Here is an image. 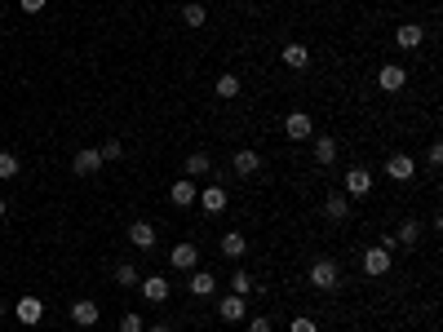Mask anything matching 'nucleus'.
Masks as SVG:
<instances>
[{
	"instance_id": "dca6fc26",
	"label": "nucleus",
	"mask_w": 443,
	"mask_h": 332,
	"mask_svg": "<svg viewBox=\"0 0 443 332\" xmlns=\"http://www.w3.org/2000/svg\"><path fill=\"white\" fill-rule=\"evenodd\" d=\"M195 204H204L209 217H218V213H226V191L222 186H204V195H195Z\"/></svg>"
},
{
	"instance_id": "6e6552de",
	"label": "nucleus",
	"mask_w": 443,
	"mask_h": 332,
	"mask_svg": "<svg viewBox=\"0 0 443 332\" xmlns=\"http://www.w3.org/2000/svg\"><path fill=\"white\" fill-rule=\"evenodd\" d=\"M412 173H417L412 156H390L386 160V177H390V182H412Z\"/></svg>"
},
{
	"instance_id": "c756f323",
	"label": "nucleus",
	"mask_w": 443,
	"mask_h": 332,
	"mask_svg": "<svg viewBox=\"0 0 443 332\" xmlns=\"http://www.w3.org/2000/svg\"><path fill=\"white\" fill-rule=\"evenodd\" d=\"M120 332H147V324H142V315H138V310H129L124 319H120Z\"/></svg>"
},
{
	"instance_id": "393cba45",
	"label": "nucleus",
	"mask_w": 443,
	"mask_h": 332,
	"mask_svg": "<svg viewBox=\"0 0 443 332\" xmlns=\"http://www.w3.org/2000/svg\"><path fill=\"white\" fill-rule=\"evenodd\" d=\"M253 288H257V283H253V275H248V270H235V275H231V292H235V297H248Z\"/></svg>"
},
{
	"instance_id": "bb28decb",
	"label": "nucleus",
	"mask_w": 443,
	"mask_h": 332,
	"mask_svg": "<svg viewBox=\"0 0 443 332\" xmlns=\"http://www.w3.org/2000/svg\"><path fill=\"white\" fill-rule=\"evenodd\" d=\"M218 98H239V76H218Z\"/></svg>"
},
{
	"instance_id": "f3484780",
	"label": "nucleus",
	"mask_w": 443,
	"mask_h": 332,
	"mask_svg": "<svg viewBox=\"0 0 443 332\" xmlns=\"http://www.w3.org/2000/svg\"><path fill=\"white\" fill-rule=\"evenodd\" d=\"M218 248H222V257H231V262H239V257L248 253V240H244V235H239V231H226Z\"/></svg>"
},
{
	"instance_id": "aec40b11",
	"label": "nucleus",
	"mask_w": 443,
	"mask_h": 332,
	"mask_svg": "<svg viewBox=\"0 0 443 332\" xmlns=\"http://www.w3.org/2000/svg\"><path fill=\"white\" fill-rule=\"evenodd\" d=\"M182 173L195 182V177H209L213 173V160L204 156V151H195V156H186V164H182Z\"/></svg>"
},
{
	"instance_id": "4c0bfd02",
	"label": "nucleus",
	"mask_w": 443,
	"mask_h": 332,
	"mask_svg": "<svg viewBox=\"0 0 443 332\" xmlns=\"http://www.w3.org/2000/svg\"><path fill=\"white\" fill-rule=\"evenodd\" d=\"M0 222H5V199H0Z\"/></svg>"
},
{
	"instance_id": "4468645a",
	"label": "nucleus",
	"mask_w": 443,
	"mask_h": 332,
	"mask_svg": "<svg viewBox=\"0 0 443 332\" xmlns=\"http://www.w3.org/2000/svg\"><path fill=\"white\" fill-rule=\"evenodd\" d=\"M280 63L289 67V71H306V67H310V49H306V44H284Z\"/></svg>"
},
{
	"instance_id": "a211bd4d",
	"label": "nucleus",
	"mask_w": 443,
	"mask_h": 332,
	"mask_svg": "<svg viewBox=\"0 0 443 332\" xmlns=\"http://www.w3.org/2000/svg\"><path fill=\"white\" fill-rule=\"evenodd\" d=\"M186 288H191V297H213V292H218V279H213L209 270H195V275L186 279Z\"/></svg>"
},
{
	"instance_id": "412c9836",
	"label": "nucleus",
	"mask_w": 443,
	"mask_h": 332,
	"mask_svg": "<svg viewBox=\"0 0 443 332\" xmlns=\"http://www.w3.org/2000/svg\"><path fill=\"white\" fill-rule=\"evenodd\" d=\"M421 40H426V27H417V22H408V27L394 31V44H399V49H417Z\"/></svg>"
},
{
	"instance_id": "ddd939ff",
	"label": "nucleus",
	"mask_w": 443,
	"mask_h": 332,
	"mask_svg": "<svg viewBox=\"0 0 443 332\" xmlns=\"http://www.w3.org/2000/svg\"><path fill=\"white\" fill-rule=\"evenodd\" d=\"M231 169L239 173V177H253L257 169H261V156L253 147H244V151H235V160H231Z\"/></svg>"
},
{
	"instance_id": "5701e85b",
	"label": "nucleus",
	"mask_w": 443,
	"mask_h": 332,
	"mask_svg": "<svg viewBox=\"0 0 443 332\" xmlns=\"http://www.w3.org/2000/svg\"><path fill=\"white\" fill-rule=\"evenodd\" d=\"M129 240H134V248H155V226L151 222H134V226H129Z\"/></svg>"
},
{
	"instance_id": "39448f33",
	"label": "nucleus",
	"mask_w": 443,
	"mask_h": 332,
	"mask_svg": "<svg viewBox=\"0 0 443 332\" xmlns=\"http://www.w3.org/2000/svg\"><path fill=\"white\" fill-rule=\"evenodd\" d=\"M284 138H293V142L315 138V124H310V115H306V111H293L289 120H284Z\"/></svg>"
},
{
	"instance_id": "b1692460",
	"label": "nucleus",
	"mask_w": 443,
	"mask_h": 332,
	"mask_svg": "<svg viewBox=\"0 0 443 332\" xmlns=\"http://www.w3.org/2000/svg\"><path fill=\"white\" fill-rule=\"evenodd\" d=\"M204 18H209V9L200 5V0H191V5L182 9V22H186V27H204Z\"/></svg>"
},
{
	"instance_id": "20e7f679",
	"label": "nucleus",
	"mask_w": 443,
	"mask_h": 332,
	"mask_svg": "<svg viewBox=\"0 0 443 332\" xmlns=\"http://www.w3.org/2000/svg\"><path fill=\"white\" fill-rule=\"evenodd\" d=\"M377 85L386 89V93H399L403 85H408V71H403L399 63H381V71H377Z\"/></svg>"
},
{
	"instance_id": "cd10ccee",
	"label": "nucleus",
	"mask_w": 443,
	"mask_h": 332,
	"mask_svg": "<svg viewBox=\"0 0 443 332\" xmlns=\"http://www.w3.org/2000/svg\"><path fill=\"white\" fill-rule=\"evenodd\" d=\"M115 283H120V288H134V283H142V275L134 266H115Z\"/></svg>"
},
{
	"instance_id": "c85d7f7f",
	"label": "nucleus",
	"mask_w": 443,
	"mask_h": 332,
	"mask_svg": "<svg viewBox=\"0 0 443 332\" xmlns=\"http://www.w3.org/2000/svg\"><path fill=\"white\" fill-rule=\"evenodd\" d=\"M9 177H18V160L9 151H0V182H9Z\"/></svg>"
},
{
	"instance_id": "7c9ffc66",
	"label": "nucleus",
	"mask_w": 443,
	"mask_h": 332,
	"mask_svg": "<svg viewBox=\"0 0 443 332\" xmlns=\"http://www.w3.org/2000/svg\"><path fill=\"white\" fill-rule=\"evenodd\" d=\"M289 332H319V324H315L310 315H297L293 324H289Z\"/></svg>"
},
{
	"instance_id": "2f4dec72",
	"label": "nucleus",
	"mask_w": 443,
	"mask_h": 332,
	"mask_svg": "<svg viewBox=\"0 0 443 332\" xmlns=\"http://www.w3.org/2000/svg\"><path fill=\"white\" fill-rule=\"evenodd\" d=\"M120 156H124V142H120V138H111V142L102 147V164H106V160H120Z\"/></svg>"
},
{
	"instance_id": "2eb2a0df",
	"label": "nucleus",
	"mask_w": 443,
	"mask_h": 332,
	"mask_svg": "<svg viewBox=\"0 0 443 332\" xmlns=\"http://www.w3.org/2000/svg\"><path fill=\"white\" fill-rule=\"evenodd\" d=\"M142 297L147 301H169V275H147L142 279Z\"/></svg>"
},
{
	"instance_id": "c9c22d12",
	"label": "nucleus",
	"mask_w": 443,
	"mask_h": 332,
	"mask_svg": "<svg viewBox=\"0 0 443 332\" xmlns=\"http://www.w3.org/2000/svg\"><path fill=\"white\" fill-rule=\"evenodd\" d=\"M147 332H173V328H169V324H151Z\"/></svg>"
},
{
	"instance_id": "7ed1b4c3",
	"label": "nucleus",
	"mask_w": 443,
	"mask_h": 332,
	"mask_svg": "<svg viewBox=\"0 0 443 332\" xmlns=\"http://www.w3.org/2000/svg\"><path fill=\"white\" fill-rule=\"evenodd\" d=\"M14 319H18L22 328H35V324L45 319V301H40V297H31V292H27V297H22V301L14 306Z\"/></svg>"
},
{
	"instance_id": "9b49d317",
	"label": "nucleus",
	"mask_w": 443,
	"mask_h": 332,
	"mask_svg": "<svg viewBox=\"0 0 443 332\" xmlns=\"http://www.w3.org/2000/svg\"><path fill=\"white\" fill-rule=\"evenodd\" d=\"M98 315H102L98 301H89V297H80L76 306H71V319H76L80 328H98Z\"/></svg>"
},
{
	"instance_id": "f8f14e48",
	"label": "nucleus",
	"mask_w": 443,
	"mask_h": 332,
	"mask_svg": "<svg viewBox=\"0 0 443 332\" xmlns=\"http://www.w3.org/2000/svg\"><path fill=\"white\" fill-rule=\"evenodd\" d=\"M195 195H200V191H195V182H191V177H177V182L169 186V199H173L177 208H191V204H195Z\"/></svg>"
},
{
	"instance_id": "0eeeda50",
	"label": "nucleus",
	"mask_w": 443,
	"mask_h": 332,
	"mask_svg": "<svg viewBox=\"0 0 443 332\" xmlns=\"http://www.w3.org/2000/svg\"><path fill=\"white\" fill-rule=\"evenodd\" d=\"M169 266H173V270H195V266H200V248H195V244H173Z\"/></svg>"
},
{
	"instance_id": "9d476101",
	"label": "nucleus",
	"mask_w": 443,
	"mask_h": 332,
	"mask_svg": "<svg viewBox=\"0 0 443 332\" xmlns=\"http://www.w3.org/2000/svg\"><path fill=\"white\" fill-rule=\"evenodd\" d=\"M315 164L319 169H332V164H337V138H328V133L315 138Z\"/></svg>"
},
{
	"instance_id": "72a5a7b5",
	"label": "nucleus",
	"mask_w": 443,
	"mask_h": 332,
	"mask_svg": "<svg viewBox=\"0 0 443 332\" xmlns=\"http://www.w3.org/2000/svg\"><path fill=\"white\" fill-rule=\"evenodd\" d=\"M426 164H430V169H439V164H443V147H439V142L426 151Z\"/></svg>"
},
{
	"instance_id": "6ab92c4d",
	"label": "nucleus",
	"mask_w": 443,
	"mask_h": 332,
	"mask_svg": "<svg viewBox=\"0 0 443 332\" xmlns=\"http://www.w3.org/2000/svg\"><path fill=\"white\" fill-rule=\"evenodd\" d=\"M218 315L226 319V324H239V319L248 315V306H244V297H235V292H231V297H222V301H218Z\"/></svg>"
},
{
	"instance_id": "4be33fe9",
	"label": "nucleus",
	"mask_w": 443,
	"mask_h": 332,
	"mask_svg": "<svg viewBox=\"0 0 443 332\" xmlns=\"http://www.w3.org/2000/svg\"><path fill=\"white\" fill-rule=\"evenodd\" d=\"M324 217H328V222H346V217H351V204H346V195H341V191L324 199Z\"/></svg>"
},
{
	"instance_id": "423d86ee",
	"label": "nucleus",
	"mask_w": 443,
	"mask_h": 332,
	"mask_svg": "<svg viewBox=\"0 0 443 332\" xmlns=\"http://www.w3.org/2000/svg\"><path fill=\"white\" fill-rule=\"evenodd\" d=\"M368 191H373V173H368V169H346V191L341 195L359 199V195H368Z\"/></svg>"
},
{
	"instance_id": "a878e982",
	"label": "nucleus",
	"mask_w": 443,
	"mask_h": 332,
	"mask_svg": "<svg viewBox=\"0 0 443 332\" xmlns=\"http://www.w3.org/2000/svg\"><path fill=\"white\" fill-rule=\"evenodd\" d=\"M417 240H421V226H417V222H403L399 235H394V244H403V248H417Z\"/></svg>"
},
{
	"instance_id": "473e14b6",
	"label": "nucleus",
	"mask_w": 443,
	"mask_h": 332,
	"mask_svg": "<svg viewBox=\"0 0 443 332\" xmlns=\"http://www.w3.org/2000/svg\"><path fill=\"white\" fill-rule=\"evenodd\" d=\"M248 332H275L271 315H257V319H248Z\"/></svg>"
},
{
	"instance_id": "f03ea898",
	"label": "nucleus",
	"mask_w": 443,
	"mask_h": 332,
	"mask_svg": "<svg viewBox=\"0 0 443 332\" xmlns=\"http://www.w3.org/2000/svg\"><path fill=\"white\" fill-rule=\"evenodd\" d=\"M390 266H394V253H390V248H381V244H373V248H368V253H364V275H390Z\"/></svg>"
},
{
	"instance_id": "e433bc0d",
	"label": "nucleus",
	"mask_w": 443,
	"mask_h": 332,
	"mask_svg": "<svg viewBox=\"0 0 443 332\" xmlns=\"http://www.w3.org/2000/svg\"><path fill=\"white\" fill-rule=\"evenodd\" d=\"M5 315H9V306H5V301H0V319H5Z\"/></svg>"
},
{
	"instance_id": "1a4fd4ad",
	"label": "nucleus",
	"mask_w": 443,
	"mask_h": 332,
	"mask_svg": "<svg viewBox=\"0 0 443 332\" xmlns=\"http://www.w3.org/2000/svg\"><path fill=\"white\" fill-rule=\"evenodd\" d=\"M102 169V151H93V147H85L76 160H71V173H80V177H93Z\"/></svg>"
},
{
	"instance_id": "f704fd0d",
	"label": "nucleus",
	"mask_w": 443,
	"mask_h": 332,
	"mask_svg": "<svg viewBox=\"0 0 443 332\" xmlns=\"http://www.w3.org/2000/svg\"><path fill=\"white\" fill-rule=\"evenodd\" d=\"M18 9H22V14H40L45 0H18Z\"/></svg>"
},
{
	"instance_id": "f257e3e1",
	"label": "nucleus",
	"mask_w": 443,
	"mask_h": 332,
	"mask_svg": "<svg viewBox=\"0 0 443 332\" xmlns=\"http://www.w3.org/2000/svg\"><path fill=\"white\" fill-rule=\"evenodd\" d=\"M337 283H341V266L332 262V257H319V262H310V288L332 292Z\"/></svg>"
}]
</instances>
